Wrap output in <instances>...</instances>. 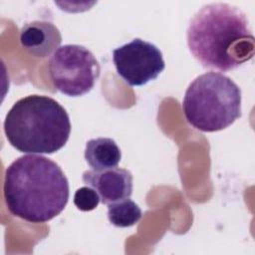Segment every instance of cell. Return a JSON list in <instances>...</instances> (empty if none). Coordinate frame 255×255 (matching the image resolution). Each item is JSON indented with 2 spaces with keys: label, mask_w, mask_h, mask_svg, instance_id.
Instances as JSON below:
<instances>
[{
  "label": "cell",
  "mask_w": 255,
  "mask_h": 255,
  "mask_svg": "<svg viewBox=\"0 0 255 255\" xmlns=\"http://www.w3.org/2000/svg\"><path fill=\"white\" fill-rule=\"evenodd\" d=\"M49 74L59 92L80 97L94 88L100 76V64L88 48L68 44L59 47L51 56Z\"/></svg>",
  "instance_id": "obj_5"
},
{
  "label": "cell",
  "mask_w": 255,
  "mask_h": 255,
  "mask_svg": "<svg viewBox=\"0 0 255 255\" xmlns=\"http://www.w3.org/2000/svg\"><path fill=\"white\" fill-rule=\"evenodd\" d=\"M3 128L13 147L34 154L58 151L71 132L67 111L56 100L41 95L18 100L7 113Z\"/></svg>",
  "instance_id": "obj_3"
},
{
  "label": "cell",
  "mask_w": 255,
  "mask_h": 255,
  "mask_svg": "<svg viewBox=\"0 0 255 255\" xmlns=\"http://www.w3.org/2000/svg\"><path fill=\"white\" fill-rule=\"evenodd\" d=\"M118 74L129 86H143L164 70L161 51L153 44L135 38L113 51Z\"/></svg>",
  "instance_id": "obj_6"
},
{
  "label": "cell",
  "mask_w": 255,
  "mask_h": 255,
  "mask_svg": "<svg viewBox=\"0 0 255 255\" xmlns=\"http://www.w3.org/2000/svg\"><path fill=\"white\" fill-rule=\"evenodd\" d=\"M182 111L188 124L196 129L222 130L241 117V90L229 77L207 72L188 86Z\"/></svg>",
  "instance_id": "obj_4"
},
{
  "label": "cell",
  "mask_w": 255,
  "mask_h": 255,
  "mask_svg": "<svg viewBox=\"0 0 255 255\" xmlns=\"http://www.w3.org/2000/svg\"><path fill=\"white\" fill-rule=\"evenodd\" d=\"M21 46L35 58L53 55L62 42L59 29L49 21H32L20 30Z\"/></svg>",
  "instance_id": "obj_8"
},
{
  "label": "cell",
  "mask_w": 255,
  "mask_h": 255,
  "mask_svg": "<svg viewBox=\"0 0 255 255\" xmlns=\"http://www.w3.org/2000/svg\"><path fill=\"white\" fill-rule=\"evenodd\" d=\"M186 36L191 54L204 68L227 72L254 56L246 14L227 3L204 5L190 20Z\"/></svg>",
  "instance_id": "obj_1"
},
{
  "label": "cell",
  "mask_w": 255,
  "mask_h": 255,
  "mask_svg": "<svg viewBox=\"0 0 255 255\" xmlns=\"http://www.w3.org/2000/svg\"><path fill=\"white\" fill-rule=\"evenodd\" d=\"M101 202L98 192L89 186H83L77 189L74 195V204L81 211H91L97 208Z\"/></svg>",
  "instance_id": "obj_11"
},
{
  "label": "cell",
  "mask_w": 255,
  "mask_h": 255,
  "mask_svg": "<svg viewBox=\"0 0 255 255\" xmlns=\"http://www.w3.org/2000/svg\"><path fill=\"white\" fill-rule=\"evenodd\" d=\"M82 178L85 184L98 192L103 204L129 198L132 193V174L125 168L114 167L102 171L86 170Z\"/></svg>",
  "instance_id": "obj_7"
},
{
  "label": "cell",
  "mask_w": 255,
  "mask_h": 255,
  "mask_svg": "<svg viewBox=\"0 0 255 255\" xmlns=\"http://www.w3.org/2000/svg\"><path fill=\"white\" fill-rule=\"evenodd\" d=\"M122 152L116 141L110 137H98L88 140L85 148V159L95 171L117 167Z\"/></svg>",
  "instance_id": "obj_9"
},
{
  "label": "cell",
  "mask_w": 255,
  "mask_h": 255,
  "mask_svg": "<svg viewBox=\"0 0 255 255\" xmlns=\"http://www.w3.org/2000/svg\"><path fill=\"white\" fill-rule=\"evenodd\" d=\"M3 193L14 216L31 223H45L64 210L70 191L59 164L31 153L16 158L6 168Z\"/></svg>",
  "instance_id": "obj_2"
},
{
  "label": "cell",
  "mask_w": 255,
  "mask_h": 255,
  "mask_svg": "<svg viewBox=\"0 0 255 255\" xmlns=\"http://www.w3.org/2000/svg\"><path fill=\"white\" fill-rule=\"evenodd\" d=\"M108 205L109 221L121 228L129 227L136 224L141 218V210L139 206L129 198L115 201Z\"/></svg>",
  "instance_id": "obj_10"
}]
</instances>
